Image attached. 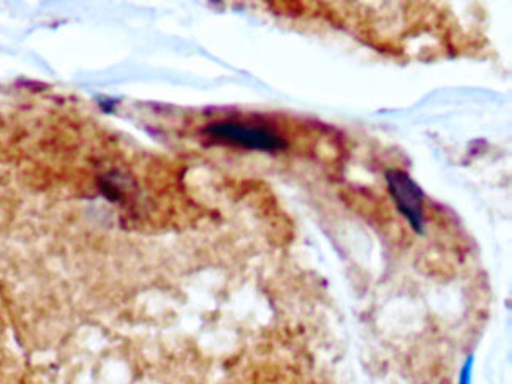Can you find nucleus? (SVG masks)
Listing matches in <instances>:
<instances>
[{
	"instance_id": "obj_1",
	"label": "nucleus",
	"mask_w": 512,
	"mask_h": 384,
	"mask_svg": "<svg viewBox=\"0 0 512 384\" xmlns=\"http://www.w3.org/2000/svg\"><path fill=\"white\" fill-rule=\"evenodd\" d=\"M203 135L215 143L233 144L253 151L279 152L288 147L287 140L272 128L239 122H215L204 128Z\"/></svg>"
},
{
	"instance_id": "obj_2",
	"label": "nucleus",
	"mask_w": 512,
	"mask_h": 384,
	"mask_svg": "<svg viewBox=\"0 0 512 384\" xmlns=\"http://www.w3.org/2000/svg\"><path fill=\"white\" fill-rule=\"evenodd\" d=\"M386 182L400 214L416 233H424V192L405 171H386Z\"/></svg>"
},
{
	"instance_id": "obj_3",
	"label": "nucleus",
	"mask_w": 512,
	"mask_h": 384,
	"mask_svg": "<svg viewBox=\"0 0 512 384\" xmlns=\"http://www.w3.org/2000/svg\"><path fill=\"white\" fill-rule=\"evenodd\" d=\"M471 369H473V359H468V362H465L462 373H460L459 384H471Z\"/></svg>"
}]
</instances>
